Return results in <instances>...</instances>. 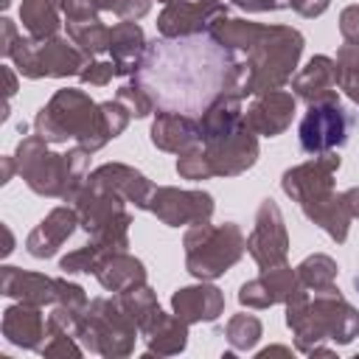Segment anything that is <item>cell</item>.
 <instances>
[{
    "label": "cell",
    "instance_id": "obj_1",
    "mask_svg": "<svg viewBox=\"0 0 359 359\" xmlns=\"http://www.w3.org/2000/svg\"><path fill=\"white\" fill-rule=\"evenodd\" d=\"M135 81L157 109L199 118L224 95L247 98V59L210 31L160 36L146 45Z\"/></svg>",
    "mask_w": 359,
    "mask_h": 359
},
{
    "label": "cell",
    "instance_id": "obj_2",
    "mask_svg": "<svg viewBox=\"0 0 359 359\" xmlns=\"http://www.w3.org/2000/svg\"><path fill=\"white\" fill-rule=\"evenodd\" d=\"M208 31L247 59V95L283 90L292 81L306 45L303 34L292 25H264L227 14Z\"/></svg>",
    "mask_w": 359,
    "mask_h": 359
},
{
    "label": "cell",
    "instance_id": "obj_3",
    "mask_svg": "<svg viewBox=\"0 0 359 359\" xmlns=\"http://www.w3.org/2000/svg\"><path fill=\"white\" fill-rule=\"evenodd\" d=\"M339 165V151H325L300 165L286 168L280 177L283 194L292 202H297L303 216L314 222L320 230H325L328 238H334L337 244H342L351 230V213L345 210L342 194L334 191V177Z\"/></svg>",
    "mask_w": 359,
    "mask_h": 359
},
{
    "label": "cell",
    "instance_id": "obj_4",
    "mask_svg": "<svg viewBox=\"0 0 359 359\" xmlns=\"http://www.w3.org/2000/svg\"><path fill=\"white\" fill-rule=\"evenodd\" d=\"M283 306H286V325L292 328L294 348L300 353H311V348L320 345L323 339L348 345L359 337V309L342 297L337 283L320 292L300 289Z\"/></svg>",
    "mask_w": 359,
    "mask_h": 359
},
{
    "label": "cell",
    "instance_id": "obj_5",
    "mask_svg": "<svg viewBox=\"0 0 359 359\" xmlns=\"http://www.w3.org/2000/svg\"><path fill=\"white\" fill-rule=\"evenodd\" d=\"M48 146L50 143L42 140L36 132L25 135L14 151L17 174L34 194L67 202L90 174V151L81 146H73L67 151H50Z\"/></svg>",
    "mask_w": 359,
    "mask_h": 359
},
{
    "label": "cell",
    "instance_id": "obj_6",
    "mask_svg": "<svg viewBox=\"0 0 359 359\" xmlns=\"http://www.w3.org/2000/svg\"><path fill=\"white\" fill-rule=\"evenodd\" d=\"M34 132L50 146L76 140V146L87 149L90 154H95L112 140L104 126L101 107L84 90L76 87H65L50 95V101L34 118Z\"/></svg>",
    "mask_w": 359,
    "mask_h": 359
},
{
    "label": "cell",
    "instance_id": "obj_7",
    "mask_svg": "<svg viewBox=\"0 0 359 359\" xmlns=\"http://www.w3.org/2000/svg\"><path fill=\"white\" fill-rule=\"evenodd\" d=\"M185 247V269L196 280H216L227 269H233L247 252V236L236 222L191 224L182 236Z\"/></svg>",
    "mask_w": 359,
    "mask_h": 359
},
{
    "label": "cell",
    "instance_id": "obj_8",
    "mask_svg": "<svg viewBox=\"0 0 359 359\" xmlns=\"http://www.w3.org/2000/svg\"><path fill=\"white\" fill-rule=\"evenodd\" d=\"M137 334H140L137 323L129 317L121 297L112 294V297H93L87 303L76 339H81V345L90 353L107 359H123L135 351Z\"/></svg>",
    "mask_w": 359,
    "mask_h": 359
},
{
    "label": "cell",
    "instance_id": "obj_9",
    "mask_svg": "<svg viewBox=\"0 0 359 359\" xmlns=\"http://www.w3.org/2000/svg\"><path fill=\"white\" fill-rule=\"evenodd\" d=\"M67 202L79 210V227L90 236V241H95L104 250H126L129 247L132 213L126 210L129 202L123 196L84 182Z\"/></svg>",
    "mask_w": 359,
    "mask_h": 359
},
{
    "label": "cell",
    "instance_id": "obj_10",
    "mask_svg": "<svg viewBox=\"0 0 359 359\" xmlns=\"http://www.w3.org/2000/svg\"><path fill=\"white\" fill-rule=\"evenodd\" d=\"M20 76L25 79H67L79 76L90 56L70 39V36H48V39H34V36H20L11 56Z\"/></svg>",
    "mask_w": 359,
    "mask_h": 359
},
{
    "label": "cell",
    "instance_id": "obj_11",
    "mask_svg": "<svg viewBox=\"0 0 359 359\" xmlns=\"http://www.w3.org/2000/svg\"><path fill=\"white\" fill-rule=\"evenodd\" d=\"M353 123H356V118L339 101L309 104V109L297 126L300 149L311 157L325 154V151H339L348 143Z\"/></svg>",
    "mask_w": 359,
    "mask_h": 359
},
{
    "label": "cell",
    "instance_id": "obj_12",
    "mask_svg": "<svg viewBox=\"0 0 359 359\" xmlns=\"http://www.w3.org/2000/svg\"><path fill=\"white\" fill-rule=\"evenodd\" d=\"M247 252L261 269H272L278 264H286L289 233H286L283 213L272 196H266L255 210V222H252V230L247 236Z\"/></svg>",
    "mask_w": 359,
    "mask_h": 359
},
{
    "label": "cell",
    "instance_id": "obj_13",
    "mask_svg": "<svg viewBox=\"0 0 359 359\" xmlns=\"http://www.w3.org/2000/svg\"><path fill=\"white\" fill-rule=\"evenodd\" d=\"M149 210L165 224V227H191L199 222H210L216 202L208 191H188L174 185H160L151 194Z\"/></svg>",
    "mask_w": 359,
    "mask_h": 359
},
{
    "label": "cell",
    "instance_id": "obj_14",
    "mask_svg": "<svg viewBox=\"0 0 359 359\" xmlns=\"http://www.w3.org/2000/svg\"><path fill=\"white\" fill-rule=\"evenodd\" d=\"M202 149H205L213 177H238L250 171L258 160V135L247 123H241L230 135L208 140Z\"/></svg>",
    "mask_w": 359,
    "mask_h": 359
},
{
    "label": "cell",
    "instance_id": "obj_15",
    "mask_svg": "<svg viewBox=\"0 0 359 359\" xmlns=\"http://www.w3.org/2000/svg\"><path fill=\"white\" fill-rule=\"evenodd\" d=\"M224 14H227V6L222 0H174V3H165V8L160 11L157 31L160 36L205 34Z\"/></svg>",
    "mask_w": 359,
    "mask_h": 359
},
{
    "label": "cell",
    "instance_id": "obj_16",
    "mask_svg": "<svg viewBox=\"0 0 359 359\" xmlns=\"http://www.w3.org/2000/svg\"><path fill=\"white\" fill-rule=\"evenodd\" d=\"M300 289H303V283L297 278V269H292L289 264H278L272 269H261L258 278L241 283L238 303L247 309H269L275 303H286Z\"/></svg>",
    "mask_w": 359,
    "mask_h": 359
},
{
    "label": "cell",
    "instance_id": "obj_17",
    "mask_svg": "<svg viewBox=\"0 0 359 359\" xmlns=\"http://www.w3.org/2000/svg\"><path fill=\"white\" fill-rule=\"evenodd\" d=\"M84 182L123 196L137 210H149V202L154 194V182L143 171H137L135 165H126V163H104L95 171H90Z\"/></svg>",
    "mask_w": 359,
    "mask_h": 359
},
{
    "label": "cell",
    "instance_id": "obj_18",
    "mask_svg": "<svg viewBox=\"0 0 359 359\" xmlns=\"http://www.w3.org/2000/svg\"><path fill=\"white\" fill-rule=\"evenodd\" d=\"M294 109H297V98L289 90L258 93L244 112V123L258 137H278L292 126Z\"/></svg>",
    "mask_w": 359,
    "mask_h": 359
},
{
    "label": "cell",
    "instance_id": "obj_19",
    "mask_svg": "<svg viewBox=\"0 0 359 359\" xmlns=\"http://www.w3.org/2000/svg\"><path fill=\"white\" fill-rule=\"evenodd\" d=\"M149 137L160 151H168V154H185L205 143L199 118L182 115V112H163V109H157Z\"/></svg>",
    "mask_w": 359,
    "mask_h": 359
},
{
    "label": "cell",
    "instance_id": "obj_20",
    "mask_svg": "<svg viewBox=\"0 0 359 359\" xmlns=\"http://www.w3.org/2000/svg\"><path fill=\"white\" fill-rule=\"evenodd\" d=\"M339 87V70L337 59L331 56H311L294 76H292V93L294 98L306 104H320V101H339L337 95Z\"/></svg>",
    "mask_w": 359,
    "mask_h": 359
},
{
    "label": "cell",
    "instance_id": "obj_21",
    "mask_svg": "<svg viewBox=\"0 0 359 359\" xmlns=\"http://www.w3.org/2000/svg\"><path fill=\"white\" fill-rule=\"evenodd\" d=\"M171 311L188 325L216 323L224 314V292L210 280H199L194 286H180L171 294Z\"/></svg>",
    "mask_w": 359,
    "mask_h": 359
},
{
    "label": "cell",
    "instance_id": "obj_22",
    "mask_svg": "<svg viewBox=\"0 0 359 359\" xmlns=\"http://www.w3.org/2000/svg\"><path fill=\"white\" fill-rule=\"evenodd\" d=\"M79 227V210L73 205L53 208L25 238V250L34 258H50L59 252V247L76 233Z\"/></svg>",
    "mask_w": 359,
    "mask_h": 359
},
{
    "label": "cell",
    "instance_id": "obj_23",
    "mask_svg": "<svg viewBox=\"0 0 359 359\" xmlns=\"http://www.w3.org/2000/svg\"><path fill=\"white\" fill-rule=\"evenodd\" d=\"M3 337L17 348L39 351L48 337V317L42 314V306L22 303V300L8 306L3 311Z\"/></svg>",
    "mask_w": 359,
    "mask_h": 359
},
{
    "label": "cell",
    "instance_id": "obj_24",
    "mask_svg": "<svg viewBox=\"0 0 359 359\" xmlns=\"http://www.w3.org/2000/svg\"><path fill=\"white\" fill-rule=\"evenodd\" d=\"M0 292L6 297L22 300V303L53 306L56 303V278L6 264V266H0Z\"/></svg>",
    "mask_w": 359,
    "mask_h": 359
},
{
    "label": "cell",
    "instance_id": "obj_25",
    "mask_svg": "<svg viewBox=\"0 0 359 359\" xmlns=\"http://www.w3.org/2000/svg\"><path fill=\"white\" fill-rule=\"evenodd\" d=\"M95 278L107 292L121 294L146 283V266L140 258H135L126 250H107L95 269Z\"/></svg>",
    "mask_w": 359,
    "mask_h": 359
},
{
    "label": "cell",
    "instance_id": "obj_26",
    "mask_svg": "<svg viewBox=\"0 0 359 359\" xmlns=\"http://www.w3.org/2000/svg\"><path fill=\"white\" fill-rule=\"evenodd\" d=\"M146 34L135 20H121L112 25L109 34V59L115 62V73L118 76H135L143 50H146Z\"/></svg>",
    "mask_w": 359,
    "mask_h": 359
},
{
    "label": "cell",
    "instance_id": "obj_27",
    "mask_svg": "<svg viewBox=\"0 0 359 359\" xmlns=\"http://www.w3.org/2000/svg\"><path fill=\"white\" fill-rule=\"evenodd\" d=\"M146 356H177L188 345V323L180 320L174 311L163 314L151 331L143 334Z\"/></svg>",
    "mask_w": 359,
    "mask_h": 359
},
{
    "label": "cell",
    "instance_id": "obj_28",
    "mask_svg": "<svg viewBox=\"0 0 359 359\" xmlns=\"http://www.w3.org/2000/svg\"><path fill=\"white\" fill-rule=\"evenodd\" d=\"M20 22L34 39L59 36L62 28V0H22Z\"/></svg>",
    "mask_w": 359,
    "mask_h": 359
},
{
    "label": "cell",
    "instance_id": "obj_29",
    "mask_svg": "<svg viewBox=\"0 0 359 359\" xmlns=\"http://www.w3.org/2000/svg\"><path fill=\"white\" fill-rule=\"evenodd\" d=\"M199 123H202L205 143L230 135L233 129H238V126L244 123L241 98H238V95H224V98H219L213 107H208V109L199 115ZM205 143H202V146H205Z\"/></svg>",
    "mask_w": 359,
    "mask_h": 359
},
{
    "label": "cell",
    "instance_id": "obj_30",
    "mask_svg": "<svg viewBox=\"0 0 359 359\" xmlns=\"http://www.w3.org/2000/svg\"><path fill=\"white\" fill-rule=\"evenodd\" d=\"M118 297H121L123 309L129 311V317L137 323L140 334L151 331V328L157 325V320L165 314V311L160 309V303H157V294H154V289H151L149 283H143V286H135V289H129V292H121Z\"/></svg>",
    "mask_w": 359,
    "mask_h": 359
},
{
    "label": "cell",
    "instance_id": "obj_31",
    "mask_svg": "<svg viewBox=\"0 0 359 359\" xmlns=\"http://www.w3.org/2000/svg\"><path fill=\"white\" fill-rule=\"evenodd\" d=\"M297 278L303 283V289L309 292H320V289H328L337 283V275H339V266L331 255L325 252H314V255H306L297 266Z\"/></svg>",
    "mask_w": 359,
    "mask_h": 359
},
{
    "label": "cell",
    "instance_id": "obj_32",
    "mask_svg": "<svg viewBox=\"0 0 359 359\" xmlns=\"http://www.w3.org/2000/svg\"><path fill=\"white\" fill-rule=\"evenodd\" d=\"M67 25V36L93 59L98 53H107L109 50V34L112 28L104 25L98 17L95 20H79V22H65Z\"/></svg>",
    "mask_w": 359,
    "mask_h": 359
},
{
    "label": "cell",
    "instance_id": "obj_33",
    "mask_svg": "<svg viewBox=\"0 0 359 359\" xmlns=\"http://www.w3.org/2000/svg\"><path fill=\"white\" fill-rule=\"evenodd\" d=\"M261 334H264L261 320L255 314H247V311L233 314L227 320V325H224V337H227V342H230L233 351H252L258 345Z\"/></svg>",
    "mask_w": 359,
    "mask_h": 359
},
{
    "label": "cell",
    "instance_id": "obj_34",
    "mask_svg": "<svg viewBox=\"0 0 359 359\" xmlns=\"http://www.w3.org/2000/svg\"><path fill=\"white\" fill-rule=\"evenodd\" d=\"M334 59L339 70V90L359 107V42H342Z\"/></svg>",
    "mask_w": 359,
    "mask_h": 359
},
{
    "label": "cell",
    "instance_id": "obj_35",
    "mask_svg": "<svg viewBox=\"0 0 359 359\" xmlns=\"http://www.w3.org/2000/svg\"><path fill=\"white\" fill-rule=\"evenodd\" d=\"M104 247H98L95 241H87L84 247L67 252L62 261H59V269L62 275H95L101 258H104Z\"/></svg>",
    "mask_w": 359,
    "mask_h": 359
},
{
    "label": "cell",
    "instance_id": "obj_36",
    "mask_svg": "<svg viewBox=\"0 0 359 359\" xmlns=\"http://www.w3.org/2000/svg\"><path fill=\"white\" fill-rule=\"evenodd\" d=\"M115 98L132 112V118H149L157 107H154V101H151V95L132 79V81H126V84H121L118 87V93H115Z\"/></svg>",
    "mask_w": 359,
    "mask_h": 359
},
{
    "label": "cell",
    "instance_id": "obj_37",
    "mask_svg": "<svg viewBox=\"0 0 359 359\" xmlns=\"http://www.w3.org/2000/svg\"><path fill=\"white\" fill-rule=\"evenodd\" d=\"M177 174L182 180H191V182H199V180H210L213 171H210V163L205 157V149H194V151H185L177 157Z\"/></svg>",
    "mask_w": 359,
    "mask_h": 359
},
{
    "label": "cell",
    "instance_id": "obj_38",
    "mask_svg": "<svg viewBox=\"0 0 359 359\" xmlns=\"http://www.w3.org/2000/svg\"><path fill=\"white\" fill-rule=\"evenodd\" d=\"M39 353H42V356H81L84 351H81V345L76 342L73 334L48 325V337H45Z\"/></svg>",
    "mask_w": 359,
    "mask_h": 359
},
{
    "label": "cell",
    "instance_id": "obj_39",
    "mask_svg": "<svg viewBox=\"0 0 359 359\" xmlns=\"http://www.w3.org/2000/svg\"><path fill=\"white\" fill-rule=\"evenodd\" d=\"M115 62L112 59H90L84 65V70L79 73L81 84H90V87H107L112 79H115Z\"/></svg>",
    "mask_w": 359,
    "mask_h": 359
},
{
    "label": "cell",
    "instance_id": "obj_40",
    "mask_svg": "<svg viewBox=\"0 0 359 359\" xmlns=\"http://www.w3.org/2000/svg\"><path fill=\"white\" fill-rule=\"evenodd\" d=\"M56 303L59 306H67V309H73V311H84L87 309V292L79 286V283H73V280H67V275L65 278H56ZM53 303V306H56Z\"/></svg>",
    "mask_w": 359,
    "mask_h": 359
},
{
    "label": "cell",
    "instance_id": "obj_41",
    "mask_svg": "<svg viewBox=\"0 0 359 359\" xmlns=\"http://www.w3.org/2000/svg\"><path fill=\"white\" fill-rule=\"evenodd\" d=\"M62 14L65 22H79V20H95L101 8L95 0H62Z\"/></svg>",
    "mask_w": 359,
    "mask_h": 359
},
{
    "label": "cell",
    "instance_id": "obj_42",
    "mask_svg": "<svg viewBox=\"0 0 359 359\" xmlns=\"http://www.w3.org/2000/svg\"><path fill=\"white\" fill-rule=\"evenodd\" d=\"M339 34L342 42H359V3L345 6L339 11Z\"/></svg>",
    "mask_w": 359,
    "mask_h": 359
},
{
    "label": "cell",
    "instance_id": "obj_43",
    "mask_svg": "<svg viewBox=\"0 0 359 359\" xmlns=\"http://www.w3.org/2000/svg\"><path fill=\"white\" fill-rule=\"evenodd\" d=\"M236 8L250 11V14H264V11H280L289 8V0H230Z\"/></svg>",
    "mask_w": 359,
    "mask_h": 359
},
{
    "label": "cell",
    "instance_id": "obj_44",
    "mask_svg": "<svg viewBox=\"0 0 359 359\" xmlns=\"http://www.w3.org/2000/svg\"><path fill=\"white\" fill-rule=\"evenodd\" d=\"M328 6H331V0H289V8H294L306 20H314V17L325 14Z\"/></svg>",
    "mask_w": 359,
    "mask_h": 359
},
{
    "label": "cell",
    "instance_id": "obj_45",
    "mask_svg": "<svg viewBox=\"0 0 359 359\" xmlns=\"http://www.w3.org/2000/svg\"><path fill=\"white\" fill-rule=\"evenodd\" d=\"M22 34L17 31V25L8 20V17H3L0 20V53L8 59L11 56V50H14V45H17V39H20Z\"/></svg>",
    "mask_w": 359,
    "mask_h": 359
},
{
    "label": "cell",
    "instance_id": "obj_46",
    "mask_svg": "<svg viewBox=\"0 0 359 359\" xmlns=\"http://www.w3.org/2000/svg\"><path fill=\"white\" fill-rule=\"evenodd\" d=\"M342 202H345V210L351 213V219H359V185L342 191Z\"/></svg>",
    "mask_w": 359,
    "mask_h": 359
},
{
    "label": "cell",
    "instance_id": "obj_47",
    "mask_svg": "<svg viewBox=\"0 0 359 359\" xmlns=\"http://www.w3.org/2000/svg\"><path fill=\"white\" fill-rule=\"evenodd\" d=\"M3 79H6V101H11V95L17 93V70L14 67H3Z\"/></svg>",
    "mask_w": 359,
    "mask_h": 359
},
{
    "label": "cell",
    "instance_id": "obj_48",
    "mask_svg": "<svg viewBox=\"0 0 359 359\" xmlns=\"http://www.w3.org/2000/svg\"><path fill=\"white\" fill-rule=\"evenodd\" d=\"M266 356H292V348H286V345H269V348L258 351V359H266Z\"/></svg>",
    "mask_w": 359,
    "mask_h": 359
},
{
    "label": "cell",
    "instance_id": "obj_49",
    "mask_svg": "<svg viewBox=\"0 0 359 359\" xmlns=\"http://www.w3.org/2000/svg\"><path fill=\"white\" fill-rule=\"evenodd\" d=\"M0 163H3V177H0V182L6 185V182L14 177V171H17V160H14V154H11V157H3Z\"/></svg>",
    "mask_w": 359,
    "mask_h": 359
},
{
    "label": "cell",
    "instance_id": "obj_50",
    "mask_svg": "<svg viewBox=\"0 0 359 359\" xmlns=\"http://www.w3.org/2000/svg\"><path fill=\"white\" fill-rule=\"evenodd\" d=\"M3 233H6V247H3V255H11V250H14V233H11V227H8V224H3Z\"/></svg>",
    "mask_w": 359,
    "mask_h": 359
},
{
    "label": "cell",
    "instance_id": "obj_51",
    "mask_svg": "<svg viewBox=\"0 0 359 359\" xmlns=\"http://www.w3.org/2000/svg\"><path fill=\"white\" fill-rule=\"evenodd\" d=\"M95 3H98V8H101V11H112V14H115V8H118V3H121V0H95Z\"/></svg>",
    "mask_w": 359,
    "mask_h": 359
},
{
    "label": "cell",
    "instance_id": "obj_52",
    "mask_svg": "<svg viewBox=\"0 0 359 359\" xmlns=\"http://www.w3.org/2000/svg\"><path fill=\"white\" fill-rule=\"evenodd\" d=\"M353 289H356V292H359V272H356V275H353Z\"/></svg>",
    "mask_w": 359,
    "mask_h": 359
},
{
    "label": "cell",
    "instance_id": "obj_53",
    "mask_svg": "<svg viewBox=\"0 0 359 359\" xmlns=\"http://www.w3.org/2000/svg\"><path fill=\"white\" fill-rule=\"evenodd\" d=\"M160 3H174V0H160Z\"/></svg>",
    "mask_w": 359,
    "mask_h": 359
}]
</instances>
